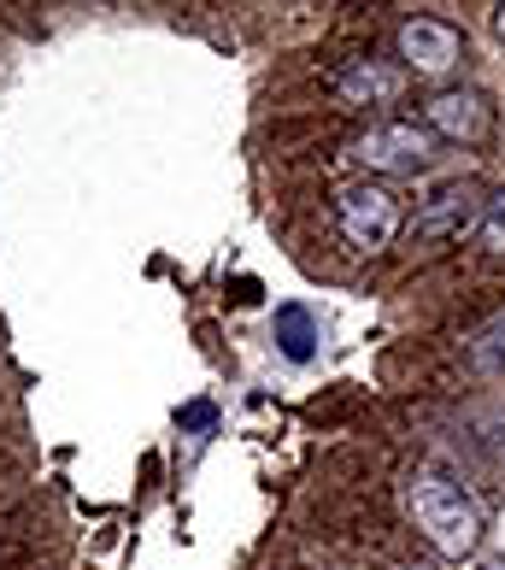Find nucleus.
I'll return each instance as SVG.
<instances>
[{"label": "nucleus", "instance_id": "nucleus-7", "mask_svg": "<svg viewBox=\"0 0 505 570\" xmlns=\"http://www.w3.org/2000/svg\"><path fill=\"white\" fill-rule=\"evenodd\" d=\"M270 335H277V353L288 358V365H311L318 358V342H324V330L318 318H311L306 306H277V318H270Z\"/></svg>", "mask_w": 505, "mask_h": 570}, {"label": "nucleus", "instance_id": "nucleus-4", "mask_svg": "<svg viewBox=\"0 0 505 570\" xmlns=\"http://www.w3.org/2000/svg\"><path fill=\"white\" fill-rule=\"evenodd\" d=\"M399 53H406L412 71L447 77V71L458 66V30L440 24V18H412V24L399 30Z\"/></svg>", "mask_w": 505, "mask_h": 570}, {"label": "nucleus", "instance_id": "nucleus-2", "mask_svg": "<svg viewBox=\"0 0 505 570\" xmlns=\"http://www.w3.org/2000/svg\"><path fill=\"white\" fill-rule=\"evenodd\" d=\"M335 229L353 253H383L399 236V200L383 183H347L335 195Z\"/></svg>", "mask_w": 505, "mask_h": 570}, {"label": "nucleus", "instance_id": "nucleus-8", "mask_svg": "<svg viewBox=\"0 0 505 570\" xmlns=\"http://www.w3.org/2000/svg\"><path fill=\"white\" fill-rule=\"evenodd\" d=\"M471 224V188H440L435 206L417 213V236H453Z\"/></svg>", "mask_w": 505, "mask_h": 570}, {"label": "nucleus", "instance_id": "nucleus-10", "mask_svg": "<svg viewBox=\"0 0 505 570\" xmlns=\"http://www.w3.org/2000/svg\"><path fill=\"white\" fill-rule=\"evenodd\" d=\"M476 236H482V247H488V253H505V188L488 200V213H482Z\"/></svg>", "mask_w": 505, "mask_h": 570}, {"label": "nucleus", "instance_id": "nucleus-1", "mask_svg": "<svg viewBox=\"0 0 505 570\" xmlns=\"http://www.w3.org/2000/svg\"><path fill=\"white\" fill-rule=\"evenodd\" d=\"M412 518L440 559H471L482 547V530H488V523H482V505L440 471L412 476Z\"/></svg>", "mask_w": 505, "mask_h": 570}, {"label": "nucleus", "instance_id": "nucleus-3", "mask_svg": "<svg viewBox=\"0 0 505 570\" xmlns=\"http://www.w3.org/2000/svg\"><path fill=\"white\" fill-rule=\"evenodd\" d=\"M353 159L370 165V171H383V177H412L435 159V130L429 124H412V118L370 124V130L353 141Z\"/></svg>", "mask_w": 505, "mask_h": 570}, {"label": "nucleus", "instance_id": "nucleus-11", "mask_svg": "<svg viewBox=\"0 0 505 570\" xmlns=\"http://www.w3.org/2000/svg\"><path fill=\"white\" fill-rule=\"evenodd\" d=\"M476 570H505V559H482Z\"/></svg>", "mask_w": 505, "mask_h": 570}, {"label": "nucleus", "instance_id": "nucleus-6", "mask_svg": "<svg viewBox=\"0 0 505 570\" xmlns=\"http://www.w3.org/2000/svg\"><path fill=\"white\" fill-rule=\"evenodd\" d=\"M429 130L453 141H482L488 136V107H482L476 89H447L429 100Z\"/></svg>", "mask_w": 505, "mask_h": 570}, {"label": "nucleus", "instance_id": "nucleus-12", "mask_svg": "<svg viewBox=\"0 0 505 570\" xmlns=\"http://www.w3.org/2000/svg\"><path fill=\"white\" fill-rule=\"evenodd\" d=\"M494 30H499V41H505V7H499V18H494Z\"/></svg>", "mask_w": 505, "mask_h": 570}, {"label": "nucleus", "instance_id": "nucleus-5", "mask_svg": "<svg viewBox=\"0 0 505 570\" xmlns=\"http://www.w3.org/2000/svg\"><path fill=\"white\" fill-rule=\"evenodd\" d=\"M335 89H341L347 107H388V100H399V89H406V71H394L388 59H353V66L335 77Z\"/></svg>", "mask_w": 505, "mask_h": 570}, {"label": "nucleus", "instance_id": "nucleus-9", "mask_svg": "<svg viewBox=\"0 0 505 570\" xmlns=\"http://www.w3.org/2000/svg\"><path fill=\"white\" fill-rule=\"evenodd\" d=\"M471 358H476V371H488V376H505V312L494 324H482L476 330V342H471Z\"/></svg>", "mask_w": 505, "mask_h": 570}]
</instances>
